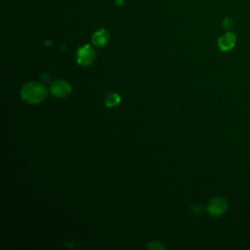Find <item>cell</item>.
Segmentation results:
<instances>
[{
  "label": "cell",
  "instance_id": "1",
  "mask_svg": "<svg viewBox=\"0 0 250 250\" xmlns=\"http://www.w3.org/2000/svg\"><path fill=\"white\" fill-rule=\"evenodd\" d=\"M21 96V99L28 104H39L47 97V88L42 83L30 81L22 86Z\"/></svg>",
  "mask_w": 250,
  "mask_h": 250
},
{
  "label": "cell",
  "instance_id": "2",
  "mask_svg": "<svg viewBox=\"0 0 250 250\" xmlns=\"http://www.w3.org/2000/svg\"><path fill=\"white\" fill-rule=\"evenodd\" d=\"M228 207H229L228 201L224 197L217 196V197L212 198L208 202L207 207H206V211L211 216L218 217V216H221V215L225 214L228 210Z\"/></svg>",
  "mask_w": 250,
  "mask_h": 250
},
{
  "label": "cell",
  "instance_id": "3",
  "mask_svg": "<svg viewBox=\"0 0 250 250\" xmlns=\"http://www.w3.org/2000/svg\"><path fill=\"white\" fill-rule=\"evenodd\" d=\"M96 58V52L90 45H83L76 52V62L82 66L90 65Z\"/></svg>",
  "mask_w": 250,
  "mask_h": 250
},
{
  "label": "cell",
  "instance_id": "4",
  "mask_svg": "<svg viewBox=\"0 0 250 250\" xmlns=\"http://www.w3.org/2000/svg\"><path fill=\"white\" fill-rule=\"evenodd\" d=\"M51 93L58 98L67 97L71 93V86L67 81L58 79L51 84Z\"/></svg>",
  "mask_w": 250,
  "mask_h": 250
},
{
  "label": "cell",
  "instance_id": "5",
  "mask_svg": "<svg viewBox=\"0 0 250 250\" xmlns=\"http://www.w3.org/2000/svg\"><path fill=\"white\" fill-rule=\"evenodd\" d=\"M236 44V35L231 31H227L218 39V48L222 52H228L234 48Z\"/></svg>",
  "mask_w": 250,
  "mask_h": 250
},
{
  "label": "cell",
  "instance_id": "6",
  "mask_svg": "<svg viewBox=\"0 0 250 250\" xmlns=\"http://www.w3.org/2000/svg\"><path fill=\"white\" fill-rule=\"evenodd\" d=\"M108 39H109V34L107 30L104 28H100L92 35V43L98 47L104 46L107 43Z\"/></svg>",
  "mask_w": 250,
  "mask_h": 250
},
{
  "label": "cell",
  "instance_id": "7",
  "mask_svg": "<svg viewBox=\"0 0 250 250\" xmlns=\"http://www.w3.org/2000/svg\"><path fill=\"white\" fill-rule=\"evenodd\" d=\"M121 102V98L120 96L115 93V92H110L107 93L105 98H104V104L107 107H114L117 104H119Z\"/></svg>",
  "mask_w": 250,
  "mask_h": 250
},
{
  "label": "cell",
  "instance_id": "8",
  "mask_svg": "<svg viewBox=\"0 0 250 250\" xmlns=\"http://www.w3.org/2000/svg\"><path fill=\"white\" fill-rule=\"evenodd\" d=\"M223 25H224V27L226 28V29H231L232 28V26H233V21H232V19L231 18H225L224 19V21H223Z\"/></svg>",
  "mask_w": 250,
  "mask_h": 250
},
{
  "label": "cell",
  "instance_id": "9",
  "mask_svg": "<svg viewBox=\"0 0 250 250\" xmlns=\"http://www.w3.org/2000/svg\"><path fill=\"white\" fill-rule=\"evenodd\" d=\"M146 247L149 249H164L165 248L164 245H162L160 242H157V241L150 242Z\"/></svg>",
  "mask_w": 250,
  "mask_h": 250
},
{
  "label": "cell",
  "instance_id": "10",
  "mask_svg": "<svg viewBox=\"0 0 250 250\" xmlns=\"http://www.w3.org/2000/svg\"><path fill=\"white\" fill-rule=\"evenodd\" d=\"M201 211H202V208H201V206L198 205V204H196V205H194V206L192 207V212L195 213V214H200Z\"/></svg>",
  "mask_w": 250,
  "mask_h": 250
}]
</instances>
